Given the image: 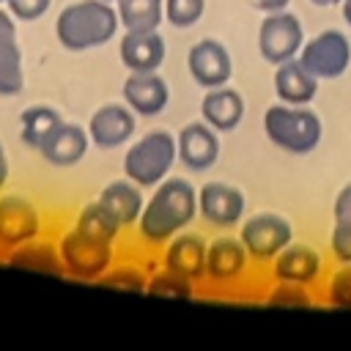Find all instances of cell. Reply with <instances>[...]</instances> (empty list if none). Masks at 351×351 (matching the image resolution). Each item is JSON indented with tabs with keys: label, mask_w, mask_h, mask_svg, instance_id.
I'll use <instances>...</instances> for the list:
<instances>
[{
	"label": "cell",
	"mask_w": 351,
	"mask_h": 351,
	"mask_svg": "<svg viewBox=\"0 0 351 351\" xmlns=\"http://www.w3.org/2000/svg\"><path fill=\"white\" fill-rule=\"evenodd\" d=\"M195 217H197V189L186 178L167 176L151 189V197H145L134 230L145 247H165L176 233L186 230Z\"/></svg>",
	"instance_id": "1"
},
{
	"label": "cell",
	"mask_w": 351,
	"mask_h": 351,
	"mask_svg": "<svg viewBox=\"0 0 351 351\" xmlns=\"http://www.w3.org/2000/svg\"><path fill=\"white\" fill-rule=\"evenodd\" d=\"M121 30L115 3L74 0L55 16V38L66 52H88L110 44Z\"/></svg>",
	"instance_id": "2"
},
{
	"label": "cell",
	"mask_w": 351,
	"mask_h": 351,
	"mask_svg": "<svg viewBox=\"0 0 351 351\" xmlns=\"http://www.w3.org/2000/svg\"><path fill=\"white\" fill-rule=\"evenodd\" d=\"M263 134L271 145L285 154L304 156L318 148L324 137V121L310 104H285L277 101L263 112Z\"/></svg>",
	"instance_id": "3"
},
{
	"label": "cell",
	"mask_w": 351,
	"mask_h": 351,
	"mask_svg": "<svg viewBox=\"0 0 351 351\" xmlns=\"http://www.w3.org/2000/svg\"><path fill=\"white\" fill-rule=\"evenodd\" d=\"M178 162L176 134L167 129H151L129 143L123 154V176L140 184L143 189H154L159 181L170 176Z\"/></svg>",
	"instance_id": "4"
},
{
	"label": "cell",
	"mask_w": 351,
	"mask_h": 351,
	"mask_svg": "<svg viewBox=\"0 0 351 351\" xmlns=\"http://www.w3.org/2000/svg\"><path fill=\"white\" fill-rule=\"evenodd\" d=\"M58 252L63 263V274L80 282H101V277L115 266V244L90 239L80 233L74 225L58 236Z\"/></svg>",
	"instance_id": "5"
},
{
	"label": "cell",
	"mask_w": 351,
	"mask_h": 351,
	"mask_svg": "<svg viewBox=\"0 0 351 351\" xmlns=\"http://www.w3.org/2000/svg\"><path fill=\"white\" fill-rule=\"evenodd\" d=\"M239 239L252 261L271 263V258L293 241V225L288 217H282L277 211H258V214L241 219Z\"/></svg>",
	"instance_id": "6"
},
{
	"label": "cell",
	"mask_w": 351,
	"mask_h": 351,
	"mask_svg": "<svg viewBox=\"0 0 351 351\" xmlns=\"http://www.w3.org/2000/svg\"><path fill=\"white\" fill-rule=\"evenodd\" d=\"M302 66L318 80H337L351 66V41L343 30H321L313 38H304L299 55Z\"/></svg>",
	"instance_id": "7"
},
{
	"label": "cell",
	"mask_w": 351,
	"mask_h": 351,
	"mask_svg": "<svg viewBox=\"0 0 351 351\" xmlns=\"http://www.w3.org/2000/svg\"><path fill=\"white\" fill-rule=\"evenodd\" d=\"M44 236V214L27 195L0 192V252Z\"/></svg>",
	"instance_id": "8"
},
{
	"label": "cell",
	"mask_w": 351,
	"mask_h": 351,
	"mask_svg": "<svg viewBox=\"0 0 351 351\" xmlns=\"http://www.w3.org/2000/svg\"><path fill=\"white\" fill-rule=\"evenodd\" d=\"M302 44H304V27L296 14H291L288 8L263 14V22L258 27V52L266 63L277 66L282 60L296 58Z\"/></svg>",
	"instance_id": "9"
},
{
	"label": "cell",
	"mask_w": 351,
	"mask_h": 351,
	"mask_svg": "<svg viewBox=\"0 0 351 351\" xmlns=\"http://www.w3.org/2000/svg\"><path fill=\"white\" fill-rule=\"evenodd\" d=\"M247 211V197L239 186L225 181H206L197 189V214L206 225L217 230H228L241 225Z\"/></svg>",
	"instance_id": "10"
},
{
	"label": "cell",
	"mask_w": 351,
	"mask_h": 351,
	"mask_svg": "<svg viewBox=\"0 0 351 351\" xmlns=\"http://www.w3.org/2000/svg\"><path fill=\"white\" fill-rule=\"evenodd\" d=\"M186 71L203 90L219 88L233 77V58L219 38H197L186 52Z\"/></svg>",
	"instance_id": "11"
},
{
	"label": "cell",
	"mask_w": 351,
	"mask_h": 351,
	"mask_svg": "<svg viewBox=\"0 0 351 351\" xmlns=\"http://www.w3.org/2000/svg\"><path fill=\"white\" fill-rule=\"evenodd\" d=\"M85 129H88L90 145L101 151H112V148L132 143L137 132V115L123 101H107L90 112Z\"/></svg>",
	"instance_id": "12"
},
{
	"label": "cell",
	"mask_w": 351,
	"mask_h": 351,
	"mask_svg": "<svg viewBox=\"0 0 351 351\" xmlns=\"http://www.w3.org/2000/svg\"><path fill=\"white\" fill-rule=\"evenodd\" d=\"M176 148H178V162L192 170V173H206L217 165L222 143H219V132L211 129L203 118L200 121H189L178 129L176 134Z\"/></svg>",
	"instance_id": "13"
},
{
	"label": "cell",
	"mask_w": 351,
	"mask_h": 351,
	"mask_svg": "<svg viewBox=\"0 0 351 351\" xmlns=\"http://www.w3.org/2000/svg\"><path fill=\"white\" fill-rule=\"evenodd\" d=\"M271 277L280 282H296L304 288H315L326 277V266L315 247L291 241L285 250H280L271 258Z\"/></svg>",
	"instance_id": "14"
},
{
	"label": "cell",
	"mask_w": 351,
	"mask_h": 351,
	"mask_svg": "<svg viewBox=\"0 0 351 351\" xmlns=\"http://www.w3.org/2000/svg\"><path fill=\"white\" fill-rule=\"evenodd\" d=\"M121 96L137 118H154L170 104V85L159 71H129L121 85Z\"/></svg>",
	"instance_id": "15"
},
{
	"label": "cell",
	"mask_w": 351,
	"mask_h": 351,
	"mask_svg": "<svg viewBox=\"0 0 351 351\" xmlns=\"http://www.w3.org/2000/svg\"><path fill=\"white\" fill-rule=\"evenodd\" d=\"M250 263L252 258L239 236H217L206 250V280L214 285H236L247 274Z\"/></svg>",
	"instance_id": "16"
},
{
	"label": "cell",
	"mask_w": 351,
	"mask_h": 351,
	"mask_svg": "<svg viewBox=\"0 0 351 351\" xmlns=\"http://www.w3.org/2000/svg\"><path fill=\"white\" fill-rule=\"evenodd\" d=\"M25 90V66L19 49V22L0 5V99H14Z\"/></svg>",
	"instance_id": "17"
},
{
	"label": "cell",
	"mask_w": 351,
	"mask_h": 351,
	"mask_svg": "<svg viewBox=\"0 0 351 351\" xmlns=\"http://www.w3.org/2000/svg\"><path fill=\"white\" fill-rule=\"evenodd\" d=\"M88 148H90L88 129L63 118L47 134V140L38 145V156L52 167H74V165H80L85 159Z\"/></svg>",
	"instance_id": "18"
},
{
	"label": "cell",
	"mask_w": 351,
	"mask_h": 351,
	"mask_svg": "<svg viewBox=\"0 0 351 351\" xmlns=\"http://www.w3.org/2000/svg\"><path fill=\"white\" fill-rule=\"evenodd\" d=\"M167 44L159 30H123L118 58L129 71H159L165 63Z\"/></svg>",
	"instance_id": "19"
},
{
	"label": "cell",
	"mask_w": 351,
	"mask_h": 351,
	"mask_svg": "<svg viewBox=\"0 0 351 351\" xmlns=\"http://www.w3.org/2000/svg\"><path fill=\"white\" fill-rule=\"evenodd\" d=\"M206 250H208V241L200 233L181 230L165 244L162 266L200 282V280H206Z\"/></svg>",
	"instance_id": "20"
},
{
	"label": "cell",
	"mask_w": 351,
	"mask_h": 351,
	"mask_svg": "<svg viewBox=\"0 0 351 351\" xmlns=\"http://www.w3.org/2000/svg\"><path fill=\"white\" fill-rule=\"evenodd\" d=\"M244 112H247V101L244 96L230 88V85H219V88H208L200 99V118L217 129L219 134L225 132H233L241 121H244Z\"/></svg>",
	"instance_id": "21"
},
{
	"label": "cell",
	"mask_w": 351,
	"mask_h": 351,
	"mask_svg": "<svg viewBox=\"0 0 351 351\" xmlns=\"http://www.w3.org/2000/svg\"><path fill=\"white\" fill-rule=\"evenodd\" d=\"M3 263L11 269L36 271V274H47V277H66L63 263H60V252H58V241L44 239V236L8 250L3 255Z\"/></svg>",
	"instance_id": "22"
},
{
	"label": "cell",
	"mask_w": 351,
	"mask_h": 351,
	"mask_svg": "<svg viewBox=\"0 0 351 351\" xmlns=\"http://www.w3.org/2000/svg\"><path fill=\"white\" fill-rule=\"evenodd\" d=\"M318 77H313L299 58H291V60H282L274 66V77H271V85H274V96L277 101H285V104H310L318 93Z\"/></svg>",
	"instance_id": "23"
},
{
	"label": "cell",
	"mask_w": 351,
	"mask_h": 351,
	"mask_svg": "<svg viewBox=\"0 0 351 351\" xmlns=\"http://www.w3.org/2000/svg\"><path fill=\"white\" fill-rule=\"evenodd\" d=\"M99 200L104 203V208L121 222L123 230L134 228L137 219H140V211L145 206V197H143V186L134 184L132 178H115L110 181L101 192H99Z\"/></svg>",
	"instance_id": "24"
},
{
	"label": "cell",
	"mask_w": 351,
	"mask_h": 351,
	"mask_svg": "<svg viewBox=\"0 0 351 351\" xmlns=\"http://www.w3.org/2000/svg\"><path fill=\"white\" fill-rule=\"evenodd\" d=\"M63 121L60 110L52 107V104H27L22 112H19V140L38 151V145L47 140V134Z\"/></svg>",
	"instance_id": "25"
},
{
	"label": "cell",
	"mask_w": 351,
	"mask_h": 351,
	"mask_svg": "<svg viewBox=\"0 0 351 351\" xmlns=\"http://www.w3.org/2000/svg\"><path fill=\"white\" fill-rule=\"evenodd\" d=\"M80 233H85V236H90V239H99V241H110V244H115L118 239H121V233H123V228H121V222L104 208V203L96 197V200H90V203H85L80 211H77V217H74V222H71Z\"/></svg>",
	"instance_id": "26"
},
{
	"label": "cell",
	"mask_w": 351,
	"mask_h": 351,
	"mask_svg": "<svg viewBox=\"0 0 351 351\" xmlns=\"http://www.w3.org/2000/svg\"><path fill=\"white\" fill-rule=\"evenodd\" d=\"M123 30H159L165 19V0H115Z\"/></svg>",
	"instance_id": "27"
},
{
	"label": "cell",
	"mask_w": 351,
	"mask_h": 351,
	"mask_svg": "<svg viewBox=\"0 0 351 351\" xmlns=\"http://www.w3.org/2000/svg\"><path fill=\"white\" fill-rule=\"evenodd\" d=\"M145 293L151 296H159V299H178V302H186V299H195V280L167 269V266H159L156 271L148 274L145 280Z\"/></svg>",
	"instance_id": "28"
},
{
	"label": "cell",
	"mask_w": 351,
	"mask_h": 351,
	"mask_svg": "<svg viewBox=\"0 0 351 351\" xmlns=\"http://www.w3.org/2000/svg\"><path fill=\"white\" fill-rule=\"evenodd\" d=\"M324 302L335 310H351V263H340L324 277Z\"/></svg>",
	"instance_id": "29"
},
{
	"label": "cell",
	"mask_w": 351,
	"mask_h": 351,
	"mask_svg": "<svg viewBox=\"0 0 351 351\" xmlns=\"http://www.w3.org/2000/svg\"><path fill=\"white\" fill-rule=\"evenodd\" d=\"M206 0H165V19L173 27H192L203 19Z\"/></svg>",
	"instance_id": "30"
},
{
	"label": "cell",
	"mask_w": 351,
	"mask_h": 351,
	"mask_svg": "<svg viewBox=\"0 0 351 351\" xmlns=\"http://www.w3.org/2000/svg\"><path fill=\"white\" fill-rule=\"evenodd\" d=\"M266 302L274 304V307H288V310H293V307H310V304H313V296H310V288H304V285L274 280V288H271V293L266 296Z\"/></svg>",
	"instance_id": "31"
},
{
	"label": "cell",
	"mask_w": 351,
	"mask_h": 351,
	"mask_svg": "<svg viewBox=\"0 0 351 351\" xmlns=\"http://www.w3.org/2000/svg\"><path fill=\"white\" fill-rule=\"evenodd\" d=\"M145 280H148L145 271H140V269L132 266V263H118V261H115V266L101 277L104 285H112V288H121V291H145Z\"/></svg>",
	"instance_id": "32"
},
{
	"label": "cell",
	"mask_w": 351,
	"mask_h": 351,
	"mask_svg": "<svg viewBox=\"0 0 351 351\" xmlns=\"http://www.w3.org/2000/svg\"><path fill=\"white\" fill-rule=\"evenodd\" d=\"M329 250L337 263H351V222L335 219L329 233Z\"/></svg>",
	"instance_id": "33"
},
{
	"label": "cell",
	"mask_w": 351,
	"mask_h": 351,
	"mask_svg": "<svg viewBox=\"0 0 351 351\" xmlns=\"http://www.w3.org/2000/svg\"><path fill=\"white\" fill-rule=\"evenodd\" d=\"M5 8L16 16V22H36L52 8V0H5Z\"/></svg>",
	"instance_id": "34"
},
{
	"label": "cell",
	"mask_w": 351,
	"mask_h": 351,
	"mask_svg": "<svg viewBox=\"0 0 351 351\" xmlns=\"http://www.w3.org/2000/svg\"><path fill=\"white\" fill-rule=\"evenodd\" d=\"M332 217L340 219V222H351V181L340 186V192L335 195V203H332Z\"/></svg>",
	"instance_id": "35"
},
{
	"label": "cell",
	"mask_w": 351,
	"mask_h": 351,
	"mask_svg": "<svg viewBox=\"0 0 351 351\" xmlns=\"http://www.w3.org/2000/svg\"><path fill=\"white\" fill-rule=\"evenodd\" d=\"M8 178H11V159H8V151H5V145L0 140V192L5 189Z\"/></svg>",
	"instance_id": "36"
},
{
	"label": "cell",
	"mask_w": 351,
	"mask_h": 351,
	"mask_svg": "<svg viewBox=\"0 0 351 351\" xmlns=\"http://www.w3.org/2000/svg\"><path fill=\"white\" fill-rule=\"evenodd\" d=\"M291 0H255V8L263 14H274V11H285Z\"/></svg>",
	"instance_id": "37"
},
{
	"label": "cell",
	"mask_w": 351,
	"mask_h": 351,
	"mask_svg": "<svg viewBox=\"0 0 351 351\" xmlns=\"http://www.w3.org/2000/svg\"><path fill=\"white\" fill-rule=\"evenodd\" d=\"M340 14H343V22L351 27V0H343L340 3Z\"/></svg>",
	"instance_id": "38"
},
{
	"label": "cell",
	"mask_w": 351,
	"mask_h": 351,
	"mask_svg": "<svg viewBox=\"0 0 351 351\" xmlns=\"http://www.w3.org/2000/svg\"><path fill=\"white\" fill-rule=\"evenodd\" d=\"M313 5H318V8H332V5H340L343 0H310Z\"/></svg>",
	"instance_id": "39"
},
{
	"label": "cell",
	"mask_w": 351,
	"mask_h": 351,
	"mask_svg": "<svg viewBox=\"0 0 351 351\" xmlns=\"http://www.w3.org/2000/svg\"><path fill=\"white\" fill-rule=\"evenodd\" d=\"M0 5H5V0H0Z\"/></svg>",
	"instance_id": "40"
},
{
	"label": "cell",
	"mask_w": 351,
	"mask_h": 351,
	"mask_svg": "<svg viewBox=\"0 0 351 351\" xmlns=\"http://www.w3.org/2000/svg\"><path fill=\"white\" fill-rule=\"evenodd\" d=\"M107 3H115V0H107Z\"/></svg>",
	"instance_id": "41"
}]
</instances>
